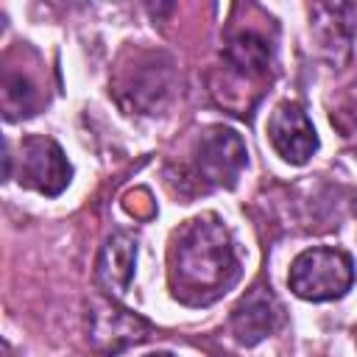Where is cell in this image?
Wrapping results in <instances>:
<instances>
[{
  "instance_id": "1",
  "label": "cell",
  "mask_w": 357,
  "mask_h": 357,
  "mask_svg": "<svg viewBox=\"0 0 357 357\" xmlns=\"http://www.w3.org/2000/svg\"><path fill=\"white\" fill-rule=\"evenodd\" d=\"M240 276L229 229L218 215L187 220L170 245V293L181 304L204 307L220 298Z\"/></svg>"
},
{
  "instance_id": "2",
  "label": "cell",
  "mask_w": 357,
  "mask_h": 357,
  "mask_svg": "<svg viewBox=\"0 0 357 357\" xmlns=\"http://www.w3.org/2000/svg\"><path fill=\"white\" fill-rule=\"evenodd\" d=\"M287 282L304 301H332L351 290L354 265L340 248H307L293 259Z\"/></svg>"
},
{
  "instance_id": "9",
  "label": "cell",
  "mask_w": 357,
  "mask_h": 357,
  "mask_svg": "<svg viewBox=\"0 0 357 357\" xmlns=\"http://www.w3.org/2000/svg\"><path fill=\"white\" fill-rule=\"evenodd\" d=\"M36 89L25 75H3V112L6 120H20V117H31L36 114Z\"/></svg>"
},
{
  "instance_id": "5",
  "label": "cell",
  "mask_w": 357,
  "mask_h": 357,
  "mask_svg": "<svg viewBox=\"0 0 357 357\" xmlns=\"http://www.w3.org/2000/svg\"><path fill=\"white\" fill-rule=\"evenodd\" d=\"M268 137L273 151L290 162V165H304L315 151H318V134L312 128V120L298 103H279L268 120Z\"/></svg>"
},
{
  "instance_id": "7",
  "label": "cell",
  "mask_w": 357,
  "mask_h": 357,
  "mask_svg": "<svg viewBox=\"0 0 357 357\" xmlns=\"http://www.w3.org/2000/svg\"><path fill=\"white\" fill-rule=\"evenodd\" d=\"M134 265H137V240L126 231H114L100 245L95 279L109 296L120 298V296H126V290L134 279Z\"/></svg>"
},
{
  "instance_id": "8",
  "label": "cell",
  "mask_w": 357,
  "mask_h": 357,
  "mask_svg": "<svg viewBox=\"0 0 357 357\" xmlns=\"http://www.w3.org/2000/svg\"><path fill=\"white\" fill-rule=\"evenodd\" d=\"M223 59L231 73L243 78H262L271 67V45L257 31H240L226 42Z\"/></svg>"
},
{
  "instance_id": "10",
  "label": "cell",
  "mask_w": 357,
  "mask_h": 357,
  "mask_svg": "<svg viewBox=\"0 0 357 357\" xmlns=\"http://www.w3.org/2000/svg\"><path fill=\"white\" fill-rule=\"evenodd\" d=\"M145 357H176V354H170V351H153V354H145Z\"/></svg>"
},
{
  "instance_id": "4",
  "label": "cell",
  "mask_w": 357,
  "mask_h": 357,
  "mask_svg": "<svg viewBox=\"0 0 357 357\" xmlns=\"http://www.w3.org/2000/svg\"><path fill=\"white\" fill-rule=\"evenodd\" d=\"M73 178V167L59 148L56 139L31 134L20 142V167H17V181L28 190H36L42 195H59Z\"/></svg>"
},
{
  "instance_id": "3",
  "label": "cell",
  "mask_w": 357,
  "mask_h": 357,
  "mask_svg": "<svg viewBox=\"0 0 357 357\" xmlns=\"http://www.w3.org/2000/svg\"><path fill=\"white\" fill-rule=\"evenodd\" d=\"M248 165V151L234 128L212 126L206 128L192 151V167L204 187H234L243 167Z\"/></svg>"
},
{
  "instance_id": "6",
  "label": "cell",
  "mask_w": 357,
  "mask_h": 357,
  "mask_svg": "<svg viewBox=\"0 0 357 357\" xmlns=\"http://www.w3.org/2000/svg\"><path fill=\"white\" fill-rule=\"evenodd\" d=\"M282 326V304L271 287L254 284L231 310V332L237 343L257 346Z\"/></svg>"
}]
</instances>
